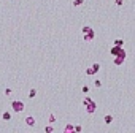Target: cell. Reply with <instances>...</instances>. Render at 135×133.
I'll return each instance as SVG.
<instances>
[{
	"label": "cell",
	"mask_w": 135,
	"mask_h": 133,
	"mask_svg": "<svg viewBox=\"0 0 135 133\" xmlns=\"http://www.w3.org/2000/svg\"><path fill=\"white\" fill-rule=\"evenodd\" d=\"M83 104H84V109H86L87 114H94L97 111V104H95V101L89 97V95H86V97L83 98Z\"/></svg>",
	"instance_id": "obj_1"
},
{
	"label": "cell",
	"mask_w": 135,
	"mask_h": 133,
	"mask_svg": "<svg viewBox=\"0 0 135 133\" xmlns=\"http://www.w3.org/2000/svg\"><path fill=\"white\" fill-rule=\"evenodd\" d=\"M24 103L21 101V100H13L11 101V111L13 112H16V114H19V112H22L24 111Z\"/></svg>",
	"instance_id": "obj_2"
},
{
	"label": "cell",
	"mask_w": 135,
	"mask_h": 133,
	"mask_svg": "<svg viewBox=\"0 0 135 133\" xmlns=\"http://www.w3.org/2000/svg\"><path fill=\"white\" fill-rule=\"evenodd\" d=\"M94 38H95V32H94V30H92V32H89V33H83V40L87 41V43H89V41H92Z\"/></svg>",
	"instance_id": "obj_3"
},
{
	"label": "cell",
	"mask_w": 135,
	"mask_h": 133,
	"mask_svg": "<svg viewBox=\"0 0 135 133\" xmlns=\"http://www.w3.org/2000/svg\"><path fill=\"white\" fill-rule=\"evenodd\" d=\"M25 125L35 127V117H33V116H27V117H25Z\"/></svg>",
	"instance_id": "obj_4"
},
{
	"label": "cell",
	"mask_w": 135,
	"mask_h": 133,
	"mask_svg": "<svg viewBox=\"0 0 135 133\" xmlns=\"http://www.w3.org/2000/svg\"><path fill=\"white\" fill-rule=\"evenodd\" d=\"M113 62H114V65H116V66H119V65H122V63L125 62V59H124V57H119V55H116Z\"/></svg>",
	"instance_id": "obj_5"
},
{
	"label": "cell",
	"mask_w": 135,
	"mask_h": 133,
	"mask_svg": "<svg viewBox=\"0 0 135 133\" xmlns=\"http://www.w3.org/2000/svg\"><path fill=\"white\" fill-rule=\"evenodd\" d=\"M121 48H122V46H113L111 49H110V54H111L113 57H114V55H118V54H119V51H121Z\"/></svg>",
	"instance_id": "obj_6"
},
{
	"label": "cell",
	"mask_w": 135,
	"mask_h": 133,
	"mask_svg": "<svg viewBox=\"0 0 135 133\" xmlns=\"http://www.w3.org/2000/svg\"><path fill=\"white\" fill-rule=\"evenodd\" d=\"M75 131V125H71V124H67L65 128H64V133H73Z\"/></svg>",
	"instance_id": "obj_7"
},
{
	"label": "cell",
	"mask_w": 135,
	"mask_h": 133,
	"mask_svg": "<svg viewBox=\"0 0 135 133\" xmlns=\"http://www.w3.org/2000/svg\"><path fill=\"white\" fill-rule=\"evenodd\" d=\"M113 120H114V117H113V116H111V114H106V116H105V117H103V122H105V124H106V125H110V124H111V122H113Z\"/></svg>",
	"instance_id": "obj_8"
},
{
	"label": "cell",
	"mask_w": 135,
	"mask_h": 133,
	"mask_svg": "<svg viewBox=\"0 0 135 133\" xmlns=\"http://www.w3.org/2000/svg\"><path fill=\"white\" fill-rule=\"evenodd\" d=\"M2 119H3V120H10V119H11V111H5V112L2 114Z\"/></svg>",
	"instance_id": "obj_9"
},
{
	"label": "cell",
	"mask_w": 135,
	"mask_h": 133,
	"mask_svg": "<svg viewBox=\"0 0 135 133\" xmlns=\"http://www.w3.org/2000/svg\"><path fill=\"white\" fill-rule=\"evenodd\" d=\"M86 74H89V76H94V74H97V71L94 70V66H89V68L86 70Z\"/></svg>",
	"instance_id": "obj_10"
},
{
	"label": "cell",
	"mask_w": 135,
	"mask_h": 133,
	"mask_svg": "<svg viewBox=\"0 0 135 133\" xmlns=\"http://www.w3.org/2000/svg\"><path fill=\"white\" fill-rule=\"evenodd\" d=\"M92 30H94V28L91 25H84L83 28H81V32H83V33H89V32H92Z\"/></svg>",
	"instance_id": "obj_11"
},
{
	"label": "cell",
	"mask_w": 135,
	"mask_h": 133,
	"mask_svg": "<svg viewBox=\"0 0 135 133\" xmlns=\"http://www.w3.org/2000/svg\"><path fill=\"white\" fill-rule=\"evenodd\" d=\"M37 97V89H30L29 90V98H35Z\"/></svg>",
	"instance_id": "obj_12"
},
{
	"label": "cell",
	"mask_w": 135,
	"mask_h": 133,
	"mask_svg": "<svg viewBox=\"0 0 135 133\" xmlns=\"http://www.w3.org/2000/svg\"><path fill=\"white\" fill-rule=\"evenodd\" d=\"M114 46H124V40H122V38H116V40H114Z\"/></svg>",
	"instance_id": "obj_13"
},
{
	"label": "cell",
	"mask_w": 135,
	"mask_h": 133,
	"mask_svg": "<svg viewBox=\"0 0 135 133\" xmlns=\"http://www.w3.org/2000/svg\"><path fill=\"white\" fill-rule=\"evenodd\" d=\"M83 2H84V0H73V3H71V5H73V6H81Z\"/></svg>",
	"instance_id": "obj_14"
},
{
	"label": "cell",
	"mask_w": 135,
	"mask_h": 133,
	"mask_svg": "<svg viewBox=\"0 0 135 133\" xmlns=\"http://www.w3.org/2000/svg\"><path fill=\"white\" fill-rule=\"evenodd\" d=\"M44 131H46V133H52V131H54L52 125H48V127H44Z\"/></svg>",
	"instance_id": "obj_15"
},
{
	"label": "cell",
	"mask_w": 135,
	"mask_h": 133,
	"mask_svg": "<svg viewBox=\"0 0 135 133\" xmlns=\"http://www.w3.org/2000/svg\"><path fill=\"white\" fill-rule=\"evenodd\" d=\"M94 86H95V87H102V81L100 79H95L94 81Z\"/></svg>",
	"instance_id": "obj_16"
},
{
	"label": "cell",
	"mask_w": 135,
	"mask_h": 133,
	"mask_svg": "<svg viewBox=\"0 0 135 133\" xmlns=\"http://www.w3.org/2000/svg\"><path fill=\"white\" fill-rule=\"evenodd\" d=\"M81 92H83V93H87V92H89V86H83V87H81Z\"/></svg>",
	"instance_id": "obj_17"
},
{
	"label": "cell",
	"mask_w": 135,
	"mask_h": 133,
	"mask_svg": "<svg viewBox=\"0 0 135 133\" xmlns=\"http://www.w3.org/2000/svg\"><path fill=\"white\" fill-rule=\"evenodd\" d=\"M48 120H49V124H52V122H56V117H54V114H49V117H48Z\"/></svg>",
	"instance_id": "obj_18"
},
{
	"label": "cell",
	"mask_w": 135,
	"mask_h": 133,
	"mask_svg": "<svg viewBox=\"0 0 135 133\" xmlns=\"http://www.w3.org/2000/svg\"><path fill=\"white\" fill-rule=\"evenodd\" d=\"M122 3H124V0H114V5L116 6H122Z\"/></svg>",
	"instance_id": "obj_19"
},
{
	"label": "cell",
	"mask_w": 135,
	"mask_h": 133,
	"mask_svg": "<svg viewBox=\"0 0 135 133\" xmlns=\"http://www.w3.org/2000/svg\"><path fill=\"white\" fill-rule=\"evenodd\" d=\"M79 131H83V127H81V125H75V133H79Z\"/></svg>",
	"instance_id": "obj_20"
},
{
	"label": "cell",
	"mask_w": 135,
	"mask_h": 133,
	"mask_svg": "<svg viewBox=\"0 0 135 133\" xmlns=\"http://www.w3.org/2000/svg\"><path fill=\"white\" fill-rule=\"evenodd\" d=\"M11 93H13V90H11L10 87H8V89H5V95H6V97H10Z\"/></svg>",
	"instance_id": "obj_21"
}]
</instances>
